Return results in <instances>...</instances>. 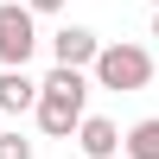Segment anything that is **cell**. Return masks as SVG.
Masks as SVG:
<instances>
[{
    "mask_svg": "<svg viewBox=\"0 0 159 159\" xmlns=\"http://www.w3.org/2000/svg\"><path fill=\"white\" fill-rule=\"evenodd\" d=\"M0 159H32V140L25 134H0Z\"/></svg>",
    "mask_w": 159,
    "mask_h": 159,
    "instance_id": "obj_8",
    "label": "cell"
},
{
    "mask_svg": "<svg viewBox=\"0 0 159 159\" xmlns=\"http://www.w3.org/2000/svg\"><path fill=\"white\" fill-rule=\"evenodd\" d=\"M76 147H83L89 159H115V153H121V127H115V121H102V115H83Z\"/></svg>",
    "mask_w": 159,
    "mask_h": 159,
    "instance_id": "obj_5",
    "label": "cell"
},
{
    "mask_svg": "<svg viewBox=\"0 0 159 159\" xmlns=\"http://www.w3.org/2000/svg\"><path fill=\"white\" fill-rule=\"evenodd\" d=\"M121 147H127V159H159V115H147V121H134Z\"/></svg>",
    "mask_w": 159,
    "mask_h": 159,
    "instance_id": "obj_7",
    "label": "cell"
},
{
    "mask_svg": "<svg viewBox=\"0 0 159 159\" xmlns=\"http://www.w3.org/2000/svg\"><path fill=\"white\" fill-rule=\"evenodd\" d=\"M153 38H159V13H153Z\"/></svg>",
    "mask_w": 159,
    "mask_h": 159,
    "instance_id": "obj_10",
    "label": "cell"
},
{
    "mask_svg": "<svg viewBox=\"0 0 159 159\" xmlns=\"http://www.w3.org/2000/svg\"><path fill=\"white\" fill-rule=\"evenodd\" d=\"M38 51V25H32V7H19V0H7L0 7V64L7 70H25Z\"/></svg>",
    "mask_w": 159,
    "mask_h": 159,
    "instance_id": "obj_3",
    "label": "cell"
},
{
    "mask_svg": "<svg viewBox=\"0 0 159 159\" xmlns=\"http://www.w3.org/2000/svg\"><path fill=\"white\" fill-rule=\"evenodd\" d=\"M51 57L70 64V70H89V64L102 57V38L89 32V25H64V32H51Z\"/></svg>",
    "mask_w": 159,
    "mask_h": 159,
    "instance_id": "obj_4",
    "label": "cell"
},
{
    "mask_svg": "<svg viewBox=\"0 0 159 159\" xmlns=\"http://www.w3.org/2000/svg\"><path fill=\"white\" fill-rule=\"evenodd\" d=\"M153 7H159V0H153Z\"/></svg>",
    "mask_w": 159,
    "mask_h": 159,
    "instance_id": "obj_11",
    "label": "cell"
},
{
    "mask_svg": "<svg viewBox=\"0 0 159 159\" xmlns=\"http://www.w3.org/2000/svg\"><path fill=\"white\" fill-rule=\"evenodd\" d=\"M83 108H89V83L83 70H70V64H57V70L38 83V127H45L51 140H70L76 127H83Z\"/></svg>",
    "mask_w": 159,
    "mask_h": 159,
    "instance_id": "obj_1",
    "label": "cell"
},
{
    "mask_svg": "<svg viewBox=\"0 0 159 159\" xmlns=\"http://www.w3.org/2000/svg\"><path fill=\"white\" fill-rule=\"evenodd\" d=\"M89 70H96L102 89L127 96V89H147V83H153V51H147V45H102V57L89 64Z\"/></svg>",
    "mask_w": 159,
    "mask_h": 159,
    "instance_id": "obj_2",
    "label": "cell"
},
{
    "mask_svg": "<svg viewBox=\"0 0 159 159\" xmlns=\"http://www.w3.org/2000/svg\"><path fill=\"white\" fill-rule=\"evenodd\" d=\"M25 7H32V13H57L64 0H25Z\"/></svg>",
    "mask_w": 159,
    "mask_h": 159,
    "instance_id": "obj_9",
    "label": "cell"
},
{
    "mask_svg": "<svg viewBox=\"0 0 159 159\" xmlns=\"http://www.w3.org/2000/svg\"><path fill=\"white\" fill-rule=\"evenodd\" d=\"M38 108V83L25 70H0V115H25Z\"/></svg>",
    "mask_w": 159,
    "mask_h": 159,
    "instance_id": "obj_6",
    "label": "cell"
}]
</instances>
